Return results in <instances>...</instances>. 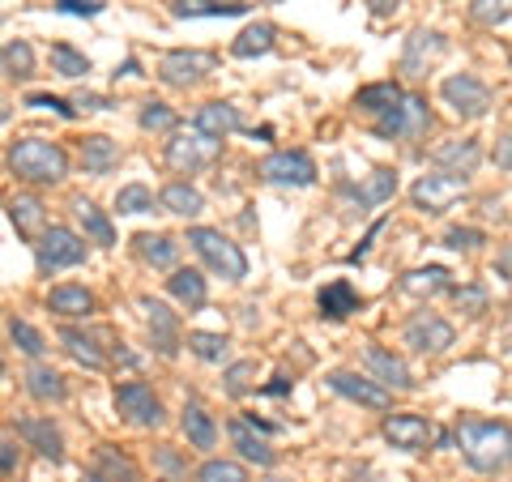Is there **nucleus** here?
Listing matches in <instances>:
<instances>
[{"mask_svg":"<svg viewBox=\"0 0 512 482\" xmlns=\"http://www.w3.org/2000/svg\"><path fill=\"white\" fill-rule=\"evenodd\" d=\"M457 448L478 474H500L512 465V427L491 419H461L457 423Z\"/></svg>","mask_w":512,"mask_h":482,"instance_id":"1","label":"nucleus"},{"mask_svg":"<svg viewBox=\"0 0 512 482\" xmlns=\"http://www.w3.org/2000/svg\"><path fill=\"white\" fill-rule=\"evenodd\" d=\"M60 342H64V350H69L77 363L90 367V372H99V367L107 363V355L99 350V342H94L90 333H82V329H64V333H60Z\"/></svg>","mask_w":512,"mask_h":482,"instance_id":"35","label":"nucleus"},{"mask_svg":"<svg viewBox=\"0 0 512 482\" xmlns=\"http://www.w3.org/2000/svg\"><path fill=\"white\" fill-rule=\"evenodd\" d=\"M478 244H487V235L474 231V227H448L444 231V248H453V252H470Z\"/></svg>","mask_w":512,"mask_h":482,"instance_id":"49","label":"nucleus"},{"mask_svg":"<svg viewBox=\"0 0 512 482\" xmlns=\"http://www.w3.org/2000/svg\"><path fill=\"white\" fill-rule=\"evenodd\" d=\"M431 124V111H427V99H419V94H406L402 103H397L393 111H384V116H376V137L384 141H414L423 137Z\"/></svg>","mask_w":512,"mask_h":482,"instance_id":"5","label":"nucleus"},{"mask_svg":"<svg viewBox=\"0 0 512 482\" xmlns=\"http://www.w3.org/2000/svg\"><path fill=\"white\" fill-rule=\"evenodd\" d=\"M325 384H329V389L338 393V397L359 401V406H367V410H389V406H393V393L384 389V384L367 380V376H355V372H329Z\"/></svg>","mask_w":512,"mask_h":482,"instance_id":"14","label":"nucleus"},{"mask_svg":"<svg viewBox=\"0 0 512 482\" xmlns=\"http://www.w3.org/2000/svg\"><path fill=\"white\" fill-rule=\"evenodd\" d=\"M444 52H448V39L440 35V30H410V39L402 47V73L423 77Z\"/></svg>","mask_w":512,"mask_h":482,"instance_id":"15","label":"nucleus"},{"mask_svg":"<svg viewBox=\"0 0 512 482\" xmlns=\"http://www.w3.org/2000/svg\"><path fill=\"white\" fill-rule=\"evenodd\" d=\"M444 103L457 111V116H466V120H483L487 111H491V90L478 82L474 73H453V77H444Z\"/></svg>","mask_w":512,"mask_h":482,"instance_id":"9","label":"nucleus"},{"mask_svg":"<svg viewBox=\"0 0 512 482\" xmlns=\"http://www.w3.org/2000/svg\"><path fill=\"white\" fill-rule=\"evenodd\" d=\"M116 210L120 214H146V210H154V192L146 184H124L116 192Z\"/></svg>","mask_w":512,"mask_h":482,"instance_id":"43","label":"nucleus"},{"mask_svg":"<svg viewBox=\"0 0 512 482\" xmlns=\"http://www.w3.org/2000/svg\"><path fill=\"white\" fill-rule=\"evenodd\" d=\"M269 482H291V478H269Z\"/></svg>","mask_w":512,"mask_h":482,"instance_id":"58","label":"nucleus"},{"mask_svg":"<svg viewBox=\"0 0 512 482\" xmlns=\"http://www.w3.org/2000/svg\"><path fill=\"white\" fill-rule=\"evenodd\" d=\"M18 436L30 448H39L47 461H64V440H60V431L52 427V419H22L18 423Z\"/></svg>","mask_w":512,"mask_h":482,"instance_id":"23","label":"nucleus"},{"mask_svg":"<svg viewBox=\"0 0 512 482\" xmlns=\"http://www.w3.org/2000/svg\"><path fill=\"white\" fill-rule=\"evenodd\" d=\"M171 13L175 18H239L248 13V5H222V0H171Z\"/></svg>","mask_w":512,"mask_h":482,"instance_id":"34","label":"nucleus"},{"mask_svg":"<svg viewBox=\"0 0 512 482\" xmlns=\"http://www.w3.org/2000/svg\"><path fill=\"white\" fill-rule=\"evenodd\" d=\"M453 325L436 312H419L406 320V346H414L419 355H440V350L453 346Z\"/></svg>","mask_w":512,"mask_h":482,"instance_id":"13","label":"nucleus"},{"mask_svg":"<svg viewBox=\"0 0 512 482\" xmlns=\"http://www.w3.org/2000/svg\"><path fill=\"white\" fill-rule=\"evenodd\" d=\"M402 286L406 295H419V299H427V295H440V291H453V273H448L444 265H427V269H410V273H402Z\"/></svg>","mask_w":512,"mask_h":482,"instance_id":"25","label":"nucleus"},{"mask_svg":"<svg viewBox=\"0 0 512 482\" xmlns=\"http://www.w3.org/2000/svg\"><path fill=\"white\" fill-rule=\"evenodd\" d=\"M222 5H235V0H222Z\"/></svg>","mask_w":512,"mask_h":482,"instance_id":"59","label":"nucleus"},{"mask_svg":"<svg viewBox=\"0 0 512 482\" xmlns=\"http://www.w3.org/2000/svg\"><path fill=\"white\" fill-rule=\"evenodd\" d=\"M448 295H453V303L466 316H483L487 312V291H483V286H453Z\"/></svg>","mask_w":512,"mask_h":482,"instance_id":"48","label":"nucleus"},{"mask_svg":"<svg viewBox=\"0 0 512 482\" xmlns=\"http://www.w3.org/2000/svg\"><path fill=\"white\" fill-rule=\"evenodd\" d=\"M380 431H384V440H389L393 448H402V453H423L427 444L440 440V431L427 419H419V414H389Z\"/></svg>","mask_w":512,"mask_h":482,"instance_id":"12","label":"nucleus"},{"mask_svg":"<svg viewBox=\"0 0 512 482\" xmlns=\"http://www.w3.org/2000/svg\"><path fill=\"white\" fill-rule=\"evenodd\" d=\"M47 308L56 316H90L94 312V295L86 286H56L52 295H47Z\"/></svg>","mask_w":512,"mask_h":482,"instance_id":"33","label":"nucleus"},{"mask_svg":"<svg viewBox=\"0 0 512 482\" xmlns=\"http://www.w3.org/2000/svg\"><path fill=\"white\" fill-rule=\"evenodd\" d=\"M180 427H184V436H188V444L192 448H201V453H210V448L218 444V427H214V419L205 414L201 406H184V419H180Z\"/></svg>","mask_w":512,"mask_h":482,"instance_id":"31","label":"nucleus"},{"mask_svg":"<svg viewBox=\"0 0 512 482\" xmlns=\"http://www.w3.org/2000/svg\"><path fill=\"white\" fill-rule=\"evenodd\" d=\"M231 444H235V453L244 457V461H252V465H261V470H269L278 457H274V448H269V440H265V431H256L248 419H231Z\"/></svg>","mask_w":512,"mask_h":482,"instance_id":"17","label":"nucleus"},{"mask_svg":"<svg viewBox=\"0 0 512 482\" xmlns=\"http://www.w3.org/2000/svg\"><path fill=\"white\" fill-rule=\"evenodd\" d=\"M192 124H197L201 128V133H210V137H231V133H239V124H244V120H239V107L235 103H205V107H197V120H192Z\"/></svg>","mask_w":512,"mask_h":482,"instance_id":"22","label":"nucleus"},{"mask_svg":"<svg viewBox=\"0 0 512 482\" xmlns=\"http://www.w3.org/2000/svg\"><path fill=\"white\" fill-rule=\"evenodd\" d=\"M60 13H73V18H94L103 13V0H56Z\"/></svg>","mask_w":512,"mask_h":482,"instance_id":"51","label":"nucleus"},{"mask_svg":"<svg viewBox=\"0 0 512 482\" xmlns=\"http://www.w3.org/2000/svg\"><path fill=\"white\" fill-rule=\"evenodd\" d=\"M9 222H13V231H18L22 239H30V244H35V239H43L47 235V214H43V201L39 197H9Z\"/></svg>","mask_w":512,"mask_h":482,"instance_id":"18","label":"nucleus"},{"mask_svg":"<svg viewBox=\"0 0 512 482\" xmlns=\"http://www.w3.org/2000/svg\"><path fill=\"white\" fill-rule=\"evenodd\" d=\"M77 218H82V231L94 239V244H103V248L116 244V227H111V218L94 201H77Z\"/></svg>","mask_w":512,"mask_h":482,"instance_id":"37","label":"nucleus"},{"mask_svg":"<svg viewBox=\"0 0 512 482\" xmlns=\"http://www.w3.org/2000/svg\"><path fill=\"white\" fill-rule=\"evenodd\" d=\"M227 384H222V389H227L231 397H244V393H252V384H256V363H231L227 367V376H222Z\"/></svg>","mask_w":512,"mask_h":482,"instance_id":"46","label":"nucleus"},{"mask_svg":"<svg viewBox=\"0 0 512 482\" xmlns=\"http://www.w3.org/2000/svg\"><path fill=\"white\" fill-rule=\"evenodd\" d=\"M167 291L184 303L188 312H197V308H205V299H210V291H205V278L197 269H175L171 278H167Z\"/></svg>","mask_w":512,"mask_h":482,"instance_id":"28","label":"nucleus"},{"mask_svg":"<svg viewBox=\"0 0 512 482\" xmlns=\"http://www.w3.org/2000/svg\"><path fill=\"white\" fill-rule=\"evenodd\" d=\"M286 389H291V380H286V376H278L274 384H265V393H286Z\"/></svg>","mask_w":512,"mask_h":482,"instance_id":"56","label":"nucleus"},{"mask_svg":"<svg viewBox=\"0 0 512 482\" xmlns=\"http://www.w3.org/2000/svg\"><path fill=\"white\" fill-rule=\"evenodd\" d=\"M137 120H141V128H146V133H175V128H180V116H175L167 103H146Z\"/></svg>","mask_w":512,"mask_h":482,"instance_id":"41","label":"nucleus"},{"mask_svg":"<svg viewBox=\"0 0 512 482\" xmlns=\"http://www.w3.org/2000/svg\"><path fill=\"white\" fill-rule=\"evenodd\" d=\"M222 158V141L210 137V133H201L197 124L188 128V133H175L167 141V167L171 171H180V175H192V171H201V167H210Z\"/></svg>","mask_w":512,"mask_h":482,"instance_id":"4","label":"nucleus"},{"mask_svg":"<svg viewBox=\"0 0 512 482\" xmlns=\"http://www.w3.org/2000/svg\"><path fill=\"white\" fill-rule=\"evenodd\" d=\"M0 56H5V73L9 77H30L35 73V52H30V43H22V39H9Z\"/></svg>","mask_w":512,"mask_h":482,"instance_id":"40","label":"nucleus"},{"mask_svg":"<svg viewBox=\"0 0 512 482\" xmlns=\"http://www.w3.org/2000/svg\"><path fill=\"white\" fill-rule=\"evenodd\" d=\"M0 470H5V478L18 474V444H13V436H5V444H0Z\"/></svg>","mask_w":512,"mask_h":482,"instance_id":"52","label":"nucleus"},{"mask_svg":"<svg viewBox=\"0 0 512 482\" xmlns=\"http://www.w3.org/2000/svg\"><path fill=\"white\" fill-rule=\"evenodd\" d=\"M133 248H137V256L146 265H154V269H171L175 261H180V244H175L171 235H137L133 239Z\"/></svg>","mask_w":512,"mask_h":482,"instance_id":"27","label":"nucleus"},{"mask_svg":"<svg viewBox=\"0 0 512 482\" xmlns=\"http://www.w3.org/2000/svg\"><path fill=\"white\" fill-rule=\"evenodd\" d=\"M99 474H103V478H111V482H141V478H137V470H133V461L116 457V448H111V444H103V448H99Z\"/></svg>","mask_w":512,"mask_h":482,"instance_id":"42","label":"nucleus"},{"mask_svg":"<svg viewBox=\"0 0 512 482\" xmlns=\"http://www.w3.org/2000/svg\"><path fill=\"white\" fill-rule=\"evenodd\" d=\"M350 197L359 201V210H372V205H384L397 192V171H389V167H380V171H372L363 184H350L346 188Z\"/></svg>","mask_w":512,"mask_h":482,"instance_id":"24","label":"nucleus"},{"mask_svg":"<svg viewBox=\"0 0 512 482\" xmlns=\"http://www.w3.org/2000/svg\"><path fill=\"white\" fill-rule=\"evenodd\" d=\"M52 69L60 77H69V82H77V77L90 73V60L77 52V47H69V43H52Z\"/></svg>","mask_w":512,"mask_h":482,"instance_id":"38","label":"nucleus"},{"mask_svg":"<svg viewBox=\"0 0 512 482\" xmlns=\"http://www.w3.org/2000/svg\"><path fill=\"white\" fill-rule=\"evenodd\" d=\"M256 175L278 188H308L316 184V163L303 150H274L256 163Z\"/></svg>","mask_w":512,"mask_h":482,"instance_id":"7","label":"nucleus"},{"mask_svg":"<svg viewBox=\"0 0 512 482\" xmlns=\"http://www.w3.org/2000/svg\"><path fill=\"white\" fill-rule=\"evenodd\" d=\"M406 99V90L397 86V82H372V86H363L359 90V107L367 111V116H384V111H393L397 103Z\"/></svg>","mask_w":512,"mask_h":482,"instance_id":"32","label":"nucleus"},{"mask_svg":"<svg viewBox=\"0 0 512 482\" xmlns=\"http://www.w3.org/2000/svg\"><path fill=\"white\" fill-rule=\"evenodd\" d=\"M9 171L30 184H60L64 175H69V154H64L56 141L26 137V141H13L9 146Z\"/></svg>","mask_w":512,"mask_h":482,"instance_id":"2","label":"nucleus"},{"mask_svg":"<svg viewBox=\"0 0 512 482\" xmlns=\"http://www.w3.org/2000/svg\"><path fill=\"white\" fill-rule=\"evenodd\" d=\"M26 393L35 397V401H47V406H52V401H64V397H69V384H64V376L52 372V367L35 363V367L26 372Z\"/></svg>","mask_w":512,"mask_h":482,"instance_id":"29","label":"nucleus"},{"mask_svg":"<svg viewBox=\"0 0 512 482\" xmlns=\"http://www.w3.org/2000/svg\"><path fill=\"white\" fill-rule=\"evenodd\" d=\"M26 107H43V111H56V116H64V120H73V116H77V107H69L64 99H56V94H26Z\"/></svg>","mask_w":512,"mask_h":482,"instance_id":"50","label":"nucleus"},{"mask_svg":"<svg viewBox=\"0 0 512 482\" xmlns=\"http://www.w3.org/2000/svg\"><path fill=\"white\" fill-rule=\"evenodd\" d=\"M197 482H248V474L235 461H205L197 470Z\"/></svg>","mask_w":512,"mask_h":482,"instance_id":"47","label":"nucleus"},{"mask_svg":"<svg viewBox=\"0 0 512 482\" xmlns=\"http://www.w3.org/2000/svg\"><path fill=\"white\" fill-rule=\"evenodd\" d=\"M86 482H111V478H103V474H86Z\"/></svg>","mask_w":512,"mask_h":482,"instance_id":"57","label":"nucleus"},{"mask_svg":"<svg viewBox=\"0 0 512 482\" xmlns=\"http://www.w3.org/2000/svg\"><path fill=\"white\" fill-rule=\"evenodd\" d=\"M227 346L231 342L222 333H188V350L197 359H205V363H222L227 359Z\"/></svg>","mask_w":512,"mask_h":482,"instance_id":"39","label":"nucleus"},{"mask_svg":"<svg viewBox=\"0 0 512 482\" xmlns=\"http://www.w3.org/2000/svg\"><path fill=\"white\" fill-rule=\"evenodd\" d=\"M158 205H163L167 214H175V218H197L201 210H205V201H201V192L192 188V184H167L163 192H158Z\"/></svg>","mask_w":512,"mask_h":482,"instance_id":"30","label":"nucleus"},{"mask_svg":"<svg viewBox=\"0 0 512 482\" xmlns=\"http://www.w3.org/2000/svg\"><path fill=\"white\" fill-rule=\"evenodd\" d=\"M214 64L218 60L210 52H167L163 60H158V77H163L167 86L188 90V86H197L201 77H210Z\"/></svg>","mask_w":512,"mask_h":482,"instance_id":"11","label":"nucleus"},{"mask_svg":"<svg viewBox=\"0 0 512 482\" xmlns=\"http://www.w3.org/2000/svg\"><path fill=\"white\" fill-rule=\"evenodd\" d=\"M141 308L150 312V337H154L158 355L171 359L175 350H180V325H175V312L167 308V303H158V299H141Z\"/></svg>","mask_w":512,"mask_h":482,"instance_id":"20","label":"nucleus"},{"mask_svg":"<svg viewBox=\"0 0 512 482\" xmlns=\"http://www.w3.org/2000/svg\"><path fill=\"white\" fill-rule=\"evenodd\" d=\"M512 18V0H474L470 5V22L478 26H500Z\"/></svg>","mask_w":512,"mask_h":482,"instance_id":"44","label":"nucleus"},{"mask_svg":"<svg viewBox=\"0 0 512 482\" xmlns=\"http://www.w3.org/2000/svg\"><path fill=\"white\" fill-rule=\"evenodd\" d=\"M188 244H192V252H197L205 265H210L214 273H222L227 282H244L248 278V256H244V248L231 244L222 231H214V227H192L188 231Z\"/></svg>","mask_w":512,"mask_h":482,"instance_id":"3","label":"nucleus"},{"mask_svg":"<svg viewBox=\"0 0 512 482\" xmlns=\"http://www.w3.org/2000/svg\"><path fill=\"white\" fill-rule=\"evenodd\" d=\"M363 367L372 372L376 384H384V389H397V393H406L414 389V376H410V367L393 355V350H384V346H367L363 350Z\"/></svg>","mask_w":512,"mask_h":482,"instance_id":"16","label":"nucleus"},{"mask_svg":"<svg viewBox=\"0 0 512 482\" xmlns=\"http://www.w3.org/2000/svg\"><path fill=\"white\" fill-rule=\"evenodd\" d=\"M274 43H278V30L269 26V22H252V26H244L235 35V43H231V56H239V60H252V56H265V52H274Z\"/></svg>","mask_w":512,"mask_h":482,"instance_id":"26","label":"nucleus"},{"mask_svg":"<svg viewBox=\"0 0 512 482\" xmlns=\"http://www.w3.org/2000/svg\"><path fill=\"white\" fill-rule=\"evenodd\" d=\"M316 308H320V316H329V320H346L350 312L363 308V295L346 278H338V282H329L325 291L316 295Z\"/></svg>","mask_w":512,"mask_h":482,"instance_id":"21","label":"nucleus"},{"mask_svg":"<svg viewBox=\"0 0 512 482\" xmlns=\"http://www.w3.org/2000/svg\"><path fill=\"white\" fill-rule=\"evenodd\" d=\"M9 337H13V346L22 350V355H30V359H39L43 355V333L39 329H30L26 320H9Z\"/></svg>","mask_w":512,"mask_h":482,"instance_id":"45","label":"nucleus"},{"mask_svg":"<svg viewBox=\"0 0 512 482\" xmlns=\"http://www.w3.org/2000/svg\"><path fill=\"white\" fill-rule=\"evenodd\" d=\"M82 163L90 175H107L111 167L120 163V146L116 141H107V137H86L82 141Z\"/></svg>","mask_w":512,"mask_h":482,"instance_id":"36","label":"nucleus"},{"mask_svg":"<svg viewBox=\"0 0 512 482\" xmlns=\"http://www.w3.org/2000/svg\"><path fill=\"white\" fill-rule=\"evenodd\" d=\"M116 410L133 427H158V423H163V401H158L150 384H141V380L120 384V389H116Z\"/></svg>","mask_w":512,"mask_h":482,"instance_id":"10","label":"nucleus"},{"mask_svg":"<svg viewBox=\"0 0 512 482\" xmlns=\"http://www.w3.org/2000/svg\"><path fill=\"white\" fill-rule=\"evenodd\" d=\"M367 9H372L376 18H393V13L402 9V0H367Z\"/></svg>","mask_w":512,"mask_h":482,"instance_id":"55","label":"nucleus"},{"mask_svg":"<svg viewBox=\"0 0 512 482\" xmlns=\"http://www.w3.org/2000/svg\"><path fill=\"white\" fill-rule=\"evenodd\" d=\"M431 163L448 167L453 175H470L478 163H483V146L474 137H461V141H444V146L431 150Z\"/></svg>","mask_w":512,"mask_h":482,"instance_id":"19","label":"nucleus"},{"mask_svg":"<svg viewBox=\"0 0 512 482\" xmlns=\"http://www.w3.org/2000/svg\"><path fill=\"white\" fill-rule=\"evenodd\" d=\"M466 175H453V171H431V175H419L410 184V201L419 205L423 214H444L453 201L466 197Z\"/></svg>","mask_w":512,"mask_h":482,"instance_id":"6","label":"nucleus"},{"mask_svg":"<svg viewBox=\"0 0 512 482\" xmlns=\"http://www.w3.org/2000/svg\"><path fill=\"white\" fill-rule=\"evenodd\" d=\"M35 261H39V273L73 269L86 261V239L69 227H47V235L35 244Z\"/></svg>","mask_w":512,"mask_h":482,"instance_id":"8","label":"nucleus"},{"mask_svg":"<svg viewBox=\"0 0 512 482\" xmlns=\"http://www.w3.org/2000/svg\"><path fill=\"white\" fill-rule=\"evenodd\" d=\"M495 167L512 171V133H508V137H500V141H495Z\"/></svg>","mask_w":512,"mask_h":482,"instance_id":"53","label":"nucleus"},{"mask_svg":"<svg viewBox=\"0 0 512 482\" xmlns=\"http://www.w3.org/2000/svg\"><path fill=\"white\" fill-rule=\"evenodd\" d=\"M73 107H77V111H103V107H107V99H103V94H77Z\"/></svg>","mask_w":512,"mask_h":482,"instance_id":"54","label":"nucleus"}]
</instances>
